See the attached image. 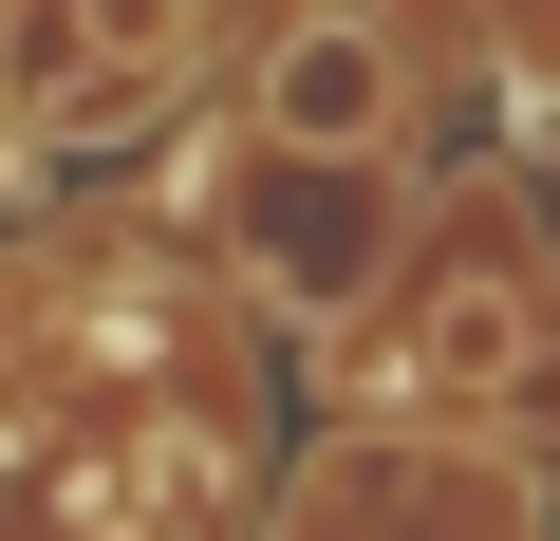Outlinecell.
Here are the masks:
<instances>
[{"label": "cell", "instance_id": "cell-1", "mask_svg": "<svg viewBox=\"0 0 560 541\" xmlns=\"http://www.w3.org/2000/svg\"><path fill=\"white\" fill-rule=\"evenodd\" d=\"M206 224L243 243V281L300 318V337H355L411 281V168L393 150H261L243 131V168L206 187Z\"/></svg>", "mask_w": 560, "mask_h": 541}, {"label": "cell", "instance_id": "cell-3", "mask_svg": "<svg viewBox=\"0 0 560 541\" xmlns=\"http://www.w3.org/2000/svg\"><path fill=\"white\" fill-rule=\"evenodd\" d=\"M280 541H541V504L486 448H337L280 504Z\"/></svg>", "mask_w": 560, "mask_h": 541}, {"label": "cell", "instance_id": "cell-2", "mask_svg": "<svg viewBox=\"0 0 560 541\" xmlns=\"http://www.w3.org/2000/svg\"><path fill=\"white\" fill-rule=\"evenodd\" d=\"M243 131L261 150H393L411 131V38L374 0H280V38L243 57Z\"/></svg>", "mask_w": 560, "mask_h": 541}]
</instances>
